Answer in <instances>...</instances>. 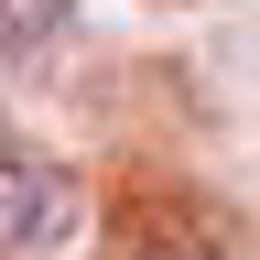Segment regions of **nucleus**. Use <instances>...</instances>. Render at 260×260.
<instances>
[{
	"mask_svg": "<svg viewBox=\"0 0 260 260\" xmlns=\"http://www.w3.org/2000/svg\"><path fill=\"white\" fill-rule=\"evenodd\" d=\"M76 217H87V195L65 162H32V152H0V260H44L76 239Z\"/></svg>",
	"mask_w": 260,
	"mask_h": 260,
	"instance_id": "obj_1",
	"label": "nucleus"
},
{
	"mask_svg": "<svg viewBox=\"0 0 260 260\" xmlns=\"http://www.w3.org/2000/svg\"><path fill=\"white\" fill-rule=\"evenodd\" d=\"M65 22H76V0H0V54H11V65H44L65 44Z\"/></svg>",
	"mask_w": 260,
	"mask_h": 260,
	"instance_id": "obj_2",
	"label": "nucleus"
},
{
	"mask_svg": "<svg viewBox=\"0 0 260 260\" xmlns=\"http://www.w3.org/2000/svg\"><path fill=\"white\" fill-rule=\"evenodd\" d=\"M141 260H217V249H195V239H162V249H141Z\"/></svg>",
	"mask_w": 260,
	"mask_h": 260,
	"instance_id": "obj_3",
	"label": "nucleus"
},
{
	"mask_svg": "<svg viewBox=\"0 0 260 260\" xmlns=\"http://www.w3.org/2000/svg\"><path fill=\"white\" fill-rule=\"evenodd\" d=\"M0 141H11V119H0Z\"/></svg>",
	"mask_w": 260,
	"mask_h": 260,
	"instance_id": "obj_4",
	"label": "nucleus"
}]
</instances>
